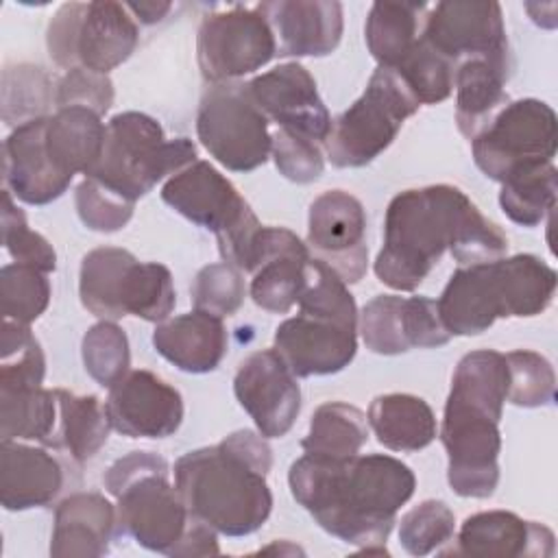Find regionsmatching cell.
Here are the masks:
<instances>
[{
	"mask_svg": "<svg viewBox=\"0 0 558 558\" xmlns=\"http://www.w3.org/2000/svg\"><path fill=\"white\" fill-rule=\"evenodd\" d=\"M288 484L327 534L364 554H388L386 538L399 508L414 495L416 477L408 464L386 453L347 460L303 453L292 462Z\"/></svg>",
	"mask_w": 558,
	"mask_h": 558,
	"instance_id": "6da1fadb",
	"label": "cell"
},
{
	"mask_svg": "<svg viewBox=\"0 0 558 558\" xmlns=\"http://www.w3.org/2000/svg\"><path fill=\"white\" fill-rule=\"evenodd\" d=\"M272 449L253 429L183 453L174 462V486L187 510L225 536L257 532L272 512L268 473Z\"/></svg>",
	"mask_w": 558,
	"mask_h": 558,
	"instance_id": "7a4b0ae2",
	"label": "cell"
},
{
	"mask_svg": "<svg viewBox=\"0 0 558 558\" xmlns=\"http://www.w3.org/2000/svg\"><path fill=\"white\" fill-rule=\"evenodd\" d=\"M506 397L504 353L477 349L458 362L442 412L440 442L447 451V482L460 497L488 499L499 484V421Z\"/></svg>",
	"mask_w": 558,
	"mask_h": 558,
	"instance_id": "3957f363",
	"label": "cell"
},
{
	"mask_svg": "<svg viewBox=\"0 0 558 558\" xmlns=\"http://www.w3.org/2000/svg\"><path fill=\"white\" fill-rule=\"evenodd\" d=\"M475 203L456 185L403 190L388 203L384 244L375 257L377 279L399 292L416 290L451 251Z\"/></svg>",
	"mask_w": 558,
	"mask_h": 558,
	"instance_id": "277c9868",
	"label": "cell"
},
{
	"mask_svg": "<svg viewBox=\"0 0 558 558\" xmlns=\"http://www.w3.org/2000/svg\"><path fill=\"white\" fill-rule=\"evenodd\" d=\"M556 270L532 253L458 266L440 299V320L451 336H477L497 318H530L545 312L556 292Z\"/></svg>",
	"mask_w": 558,
	"mask_h": 558,
	"instance_id": "5b68a950",
	"label": "cell"
},
{
	"mask_svg": "<svg viewBox=\"0 0 558 558\" xmlns=\"http://www.w3.org/2000/svg\"><path fill=\"white\" fill-rule=\"evenodd\" d=\"M102 482L116 497L118 530L148 551L172 556L194 514L170 484L166 458L155 451H131L107 469Z\"/></svg>",
	"mask_w": 558,
	"mask_h": 558,
	"instance_id": "8992f818",
	"label": "cell"
},
{
	"mask_svg": "<svg viewBox=\"0 0 558 558\" xmlns=\"http://www.w3.org/2000/svg\"><path fill=\"white\" fill-rule=\"evenodd\" d=\"M194 161L196 146L192 140H168L153 116L122 111L107 122L102 155L87 177L137 203L161 179L174 177Z\"/></svg>",
	"mask_w": 558,
	"mask_h": 558,
	"instance_id": "52a82bcc",
	"label": "cell"
},
{
	"mask_svg": "<svg viewBox=\"0 0 558 558\" xmlns=\"http://www.w3.org/2000/svg\"><path fill=\"white\" fill-rule=\"evenodd\" d=\"M140 41V28L120 2H65L46 31L50 59L63 68L109 74L122 65Z\"/></svg>",
	"mask_w": 558,
	"mask_h": 558,
	"instance_id": "ba28073f",
	"label": "cell"
},
{
	"mask_svg": "<svg viewBox=\"0 0 558 558\" xmlns=\"http://www.w3.org/2000/svg\"><path fill=\"white\" fill-rule=\"evenodd\" d=\"M418 107V100L397 72L377 65L362 96L331 122L325 140L327 159L336 168L371 163L395 142L403 122Z\"/></svg>",
	"mask_w": 558,
	"mask_h": 558,
	"instance_id": "9c48e42d",
	"label": "cell"
},
{
	"mask_svg": "<svg viewBox=\"0 0 558 558\" xmlns=\"http://www.w3.org/2000/svg\"><path fill=\"white\" fill-rule=\"evenodd\" d=\"M196 135L205 150L231 172L264 166L272 146L268 118L251 98L246 83H216L205 89Z\"/></svg>",
	"mask_w": 558,
	"mask_h": 558,
	"instance_id": "30bf717a",
	"label": "cell"
},
{
	"mask_svg": "<svg viewBox=\"0 0 558 558\" xmlns=\"http://www.w3.org/2000/svg\"><path fill=\"white\" fill-rule=\"evenodd\" d=\"M471 153L475 166L497 183L521 168L551 163L556 157V113L538 98L510 100L471 140Z\"/></svg>",
	"mask_w": 558,
	"mask_h": 558,
	"instance_id": "8fae6325",
	"label": "cell"
},
{
	"mask_svg": "<svg viewBox=\"0 0 558 558\" xmlns=\"http://www.w3.org/2000/svg\"><path fill=\"white\" fill-rule=\"evenodd\" d=\"M277 54L268 20L257 7L235 4L205 15L196 35V59L207 83H235Z\"/></svg>",
	"mask_w": 558,
	"mask_h": 558,
	"instance_id": "7c38bea8",
	"label": "cell"
},
{
	"mask_svg": "<svg viewBox=\"0 0 558 558\" xmlns=\"http://www.w3.org/2000/svg\"><path fill=\"white\" fill-rule=\"evenodd\" d=\"M421 37L453 68L471 59H482L508 76L512 74L514 61L499 2H438L427 9Z\"/></svg>",
	"mask_w": 558,
	"mask_h": 558,
	"instance_id": "4fadbf2b",
	"label": "cell"
},
{
	"mask_svg": "<svg viewBox=\"0 0 558 558\" xmlns=\"http://www.w3.org/2000/svg\"><path fill=\"white\" fill-rule=\"evenodd\" d=\"M272 349L296 377L340 373L357 353V314L299 307L275 329Z\"/></svg>",
	"mask_w": 558,
	"mask_h": 558,
	"instance_id": "5bb4252c",
	"label": "cell"
},
{
	"mask_svg": "<svg viewBox=\"0 0 558 558\" xmlns=\"http://www.w3.org/2000/svg\"><path fill=\"white\" fill-rule=\"evenodd\" d=\"M307 248L347 286L357 283L368 268L362 203L344 190H327L316 196L307 214Z\"/></svg>",
	"mask_w": 558,
	"mask_h": 558,
	"instance_id": "9a60e30c",
	"label": "cell"
},
{
	"mask_svg": "<svg viewBox=\"0 0 558 558\" xmlns=\"http://www.w3.org/2000/svg\"><path fill=\"white\" fill-rule=\"evenodd\" d=\"M299 377L275 349L244 357L233 377V395L266 438L286 436L301 412Z\"/></svg>",
	"mask_w": 558,
	"mask_h": 558,
	"instance_id": "2e32d148",
	"label": "cell"
},
{
	"mask_svg": "<svg viewBox=\"0 0 558 558\" xmlns=\"http://www.w3.org/2000/svg\"><path fill=\"white\" fill-rule=\"evenodd\" d=\"M246 89L262 113L279 129L325 144L331 116L318 94L314 76L296 61L281 63L253 76Z\"/></svg>",
	"mask_w": 558,
	"mask_h": 558,
	"instance_id": "e0dca14e",
	"label": "cell"
},
{
	"mask_svg": "<svg viewBox=\"0 0 558 558\" xmlns=\"http://www.w3.org/2000/svg\"><path fill=\"white\" fill-rule=\"evenodd\" d=\"M161 201L190 222L211 231L216 240L255 216L235 185L203 159L170 177L161 187Z\"/></svg>",
	"mask_w": 558,
	"mask_h": 558,
	"instance_id": "ac0fdd59",
	"label": "cell"
},
{
	"mask_svg": "<svg viewBox=\"0 0 558 558\" xmlns=\"http://www.w3.org/2000/svg\"><path fill=\"white\" fill-rule=\"evenodd\" d=\"M111 427L129 438H168L183 423V397L159 375L129 371L105 401Z\"/></svg>",
	"mask_w": 558,
	"mask_h": 558,
	"instance_id": "d6986e66",
	"label": "cell"
},
{
	"mask_svg": "<svg viewBox=\"0 0 558 558\" xmlns=\"http://www.w3.org/2000/svg\"><path fill=\"white\" fill-rule=\"evenodd\" d=\"M310 259V248L296 233L286 227L264 225L248 286L253 303L272 314H288L305 288Z\"/></svg>",
	"mask_w": 558,
	"mask_h": 558,
	"instance_id": "ffe728a7",
	"label": "cell"
},
{
	"mask_svg": "<svg viewBox=\"0 0 558 558\" xmlns=\"http://www.w3.org/2000/svg\"><path fill=\"white\" fill-rule=\"evenodd\" d=\"M456 547L440 554L473 558H549L556 549L554 532L508 510L475 512L464 519L453 538Z\"/></svg>",
	"mask_w": 558,
	"mask_h": 558,
	"instance_id": "44dd1931",
	"label": "cell"
},
{
	"mask_svg": "<svg viewBox=\"0 0 558 558\" xmlns=\"http://www.w3.org/2000/svg\"><path fill=\"white\" fill-rule=\"evenodd\" d=\"M268 20L279 57H327L344 28L336 0H272L255 4Z\"/></svg>",
	"mask_w": 558,
	"mask_h": 558,
	"instance_id": "7402d4cb",
	"label": "cell"
},
{
	"mask_svg": "<svg viewBox=\"0 0 558 558\" xmlns=\"http://www.w3.org/2000/svg\"><path fill=\"white\" fill-rule=\"evenodd\" d=\"M46 118H35L15 126L2 144L4 185L22 203L48 205L72 183L59 172L46 150Z\"/></svg>",
	"mask_w": 558,
	"mask_h": 558,
	"instance_id": "603a6c76",
	"label": "cell"
},
{
	"mask_svg": "<svg viewBox=\"0 0 558 558\" xmlns=\"http://www.w3.org/2000/svg\"><path fill=\"white\" fill-rule=\"evenodd\" d=\"M118 510L100 493H74L54 510L50 556L98 558L118 534Z\"/></svg>",
	"mask_w": 558,
	"mask_h": 558,
	"instance_id": "cb8c5ba5",
	"label": "cell"
},
{
	"mask_svg": "<svg viewBox=\"0 0 558 558\" xmlns=\"http://www.w3.org/2000/svg\"><path fill=\"white\" fill-rule=\"evenodd\" d=\"M63 466L44 447L0 440V501L9 512L48 506L63 488Z\"/></svg>",
	"mask_w": 558,
	"mask_h": 558,
	"instance_id": "d4e9b609",
	"label": "cell"
},
{
	"mask_svg": "<svg viewBox=\"0 0 558 558\" xmlns=\"http://www.w3.org/2000/svg\"><path fill=\"white\" fill-rule=\"evenodd\" d=\"M227 327L220 316L192 310L157 323L153 331L155 351L183 373L216 371L227 355Z\"/></svg>",
	"mask_w": 558,
	"mask_h": 558,
	"instance_id": "484cf974",
	"label": "cell"
},
{
	"mask_svg": "<svg viewBox=\"0 0 558 558\" xmlns=\"http://www.w3.org/2000/svg\"><path fill=\"white\" fill-rule=\"evenodd\" d=\"M107 124L87 107H63L48 116L46 150L59 172L74 179L94 170L102 155Z\"/></svg>",
	"mask_w": 558,
	"mask_h": 558,
	"instance_id": "4316f807",
	"label": "cell"
},
{
	"mask_svg": "<svg viewBox=\"0 0 558 558\" xmlns=\"http://www.w3.org/2000/svg\"><path fill=\"white\" fill-rule=\"evenodd\" d=\"M368 427L390 451H421L434 442L438 425L429 403L416 395L388 392L368 405Z\"/></svg>",
	"mask_w": 558,
	"mask_h": 558,
	"instance_id": "83f0119b",
	"label": "cell"
},
{
	"mask_svg": "<svg viewBox=\"0 0 558 558\" xmlns=\"http://www.w3.org/2000/svg\"><path fill=\"white\" fill-rule=\"evenodd\" d=\"M508 78L506 72L482 59H471L456 68V122L464 137H477L510 102L504 89Z\"/></svg>",
	"mask_w": 558,
	"mask_h": 558,
	"instance_id": "f1b7e54d",
	"label": "cell"
},
{
	"mask_svg": "<svg viewBox=\"0 0 558 558\" xmlns=\"http://www.w3.org/2000/svg\"><path fill=\"white\" fill-rule=\"evenodd\" d=\"M427 4L423 2H375L364 24L368 52L381 68H397L421 39Z\"/></svg>",
	"mask_w": 558,
	"mask_h": 558,
	"instance_id": "f546056e",
	"label": "cell"
},
{
	"mask_svg": "<svg viewBox=\"0 0 558 558\" xmlns=\"http://www.w3.org/2000/svg\"><path fill=\"white\" fill-rule=\"evenodd\" d=\"M137 257L118 246H98L89 251L81 262L78 296L83 307L100 320H120L122 312V286L129 268Z\"/></svg>",
	"mask_w": 558,
	"mask_h": 558,
	"instance_id": "4dcf8cb0",
	"label": "cell"
},
{
	"mask_svg": "<svg viewBox=\"0 0 558 558\" xmlns=\"http://www.w3.org/2000/svg\"><path fill=\"white\" fill-rule=\"evenodd\" d=\"M59 403V423L54 449H65L78 464L92 460L107 442L111 427L107 408L96 395H74L54 388Z\"/></svg>",
	"mask_w": 558,
	"mask_h": 558,
	"instance_id": "1f68e13d",
	"label": "cell"
},
{
	"mask_svg": "<svg viewBox=\"0 0 558 558\" xmlns=\"http://www.w3.org/2000/svg\"><path fill=\"white\" fill-rule=\"evenodd\" d=\"M59 423L57 395L50 388L0 386V436L2 440H35L54 449Z\"/></svg>",
	"mask_w": 558,
	"mask_h": 558,
	"instance_id": "d6a6232c",
	"label": "cell"
},
{
	"mask_svg": "<svg viewBox=\"0 0 558 558\" xmlns=\"http://www.w3.org/2000/svg\"><path fill=\"white\" fill-rule=\"evenodd\" d=\"M368 440L366 414L344 401H327L312 414L301 449L310 456L347 460L360 453Z\"/></svg>",
	"mask_w": 558,
	"mask_h": 558,
	"instance_id": "836d02e7",
	"label": "cell"
},
{
	"mask_svg": "<svg viewBox=\"0 0 558 558\" xmlns=\"http://www.w3.org/2000/svg\"><path fill=\"white\" fill-rule=\"evenodd\" d=\"M556 177L558 172L554 161L512 172L501 181V211L521 227L541 225L556 207Z\"/></svg>",
	"mask_w": 558,
	"mask_h": 558,
	"instance_id": "e575fe53",
	"label": "cell"
},
{
	"mask_svg": "<svg viewBox=\"0 0 558 558\" xmlns=\"http://www.w3.org/2000/svg\"><path fill=\"white\" fill-rule=\"evenodd\" d=\"M177 305L172 272L157 262H135L122 286L124 316H137L148 323H163Z\"/></svg>",
	"mask_w": 558,
	"mask_h": 558,
	"instance_id": "d590c367",
	"label": "cell"
},
{
	"mask_svg": "<svg viewBox=\"0 0 558 558\" xmlns=\"http://www.w3.org/2000/svg\"><path fill=\"white\" fill-rule=\"evenodd\" d=\"M54 102L52 81L39 65L20 63L2 72V120L4 124H24L46 118L48 105Z\"/></svg>",
	"mask_w": 558,
	"mask_h": 558,
	"instance_id": "8d00e7d4",
	"label": "cell"
},
{
	"mask_svg": "<svg viewBox=\"0 0 558 558\" xmlns=\"http://www.w3.org/2000/svg\"><path fill=\"white\" fill-rule=\"evenodd\" d=\"M46 375V357L31 325L2 318L0 386L37 388Z\"/></svg>",
	"mask_w": 558,
	"mask_h": 558,
	"instance_id": "74e56055",
	"label": "cell"
},
{
	"mask_svg": "<svg viewBox=\"0 0 558 558\" xmlns=\"http://www.w3.org/2000/svg\"><path fill=\"white\" fill-rule=\"evenodd\" d=\"M81 355L87 375L102 388L118 384L131 366L129 338L116 320L92 325L83 336Z\"/></svg>",
	"mask_w": 558,
	"mask_h": 558,
	"instance_id": "f35d334b",
	"label": "cell"
},
{
	"mask_svg": "<svg viewBox=\"0 0 558 558\" xmlns=\"http://www.w3.org/2000/svg\"><path fill=\"white\" fill-rule=\"evenodd\" d=\"M2 318L31 325L50 303V281L46 272L26 264H7L0 270Z\"/></svg>",
	"mask_w": 558,
	"mask_h": 558,
	"instance_id": "ab89813d",
	"label": "cell"
},
{
	"mask_svg": "<svg viewBox=\"0 0 558 558\" xmlns=\"http://www.w3.org/2000/svg\"><path fill=\"white\" fill-rule=\"evenodd\" d=\"M397 76L405 83L418 105H436L451 96L456 68L434 52L423 37L414 44V48L392 68Z\"/></svg>",
	"mask_w": 558,
	"mask_h": 558,
	"instance_id": "60d3db41",
	"label": "cell"
},
{
	"mask_svg": "<svg viewBox=\"0 0 558 558\" xmlns=\"http://www.w3.org/2000/svg\"><path fill=\"white\" fill-rule=\"evenodd\" d=\"M405 296L377 294L357 314V331L368 351L379 355H399L410 351L403 318Z\"/></svg>",
	"mask_w": 558,
	"mask_h": 558,
	"instance_id": "b9f144b4",
	"label": "cell"
},
{
	"mask_svg": "<svg viewBox=\"0 0 558 558\" xmlns=\"http://www.w3.org/2000/svg\"><path fill=\"white\" fill-rule=\"evenodd\" d=\"M456 536L453 510L440 499H425L410 508L399 523V543L410 556L440 551Z\"/></svg>",
	"mask_w": 558,
	"mask_h": 558,
	"instance_id": "7bdbcfd3",
	"label": "cell"
},
{
	"mask_svg": "<svg viewBox=\"0 0 558 558\" xmlns=\"http://www.w3.org/2000/svg\"><path fill=\"white\" fill-rule=\"evenodd\" d=\"M508 364V397L519 408H543L554 403L556 373L547 357L530 349H517L504 355Z\"/></svg>",
	"mask_w": 558,
	"mask_h": 558,
	"instance_id": "ee69618b",
	"label": "cell"
},
{
	"mask_svg": "<svg viewBox=\"0 0 558 558\" xmlns=\"http://www.w3.org/2000/svg\"><path fill=\"white\" fill-rule=\"evenodd\" d=\"M194 310L216 314L220 318L233 316L246 296V283L242 270L227 262L203 266L190 288Z\"/></svg>",
	"mask_w": 558,
	"mask_h": 558,
	"instance_id": "f6af8a7d",
	"label": "cell"
},
{
	"mask_svg": "<svg viewBox=\"0 0 558 558\" xmlns=\"http://www.w3.org/2000/svg\"><path fill=\"white\" fill-rule=\"evenodd\" d=\"M2 244L17 264L52 272L57 268V253L52 244L28 227L26 214L13 203V194L4 187L2 192Z\"/></svg>",
	"mask_w": 558,
	"mask_h": 558,
	"instance_id": "bcb514c9",
	"label": "cell"
},
{
	"mask_svg": "<svg viewBox=\"0 0 558 558\" xmlns=\"http://www.w3.org/2000/svg\"><path fill=\"white\" fill-rule=\"evenodd\" d=\"M74 205L81 222L100 233H116L133 218L135 203L111 192L100 181L85 177L74 192Z\"/></svg>",
	"mask_w": 558,
	"mask_h": 558,
	"instance_id": "7dc6e473",
	"label": "cell"
},
{
	"mask_svg": "<svg viewBox=\"0 0 558 558\" xmlns=\"http://www.w3.org/2000/svg\"><path fill=\"white\" fill-rule=\"evenodd\" d=\"M270 153L279 174H283L294 183H312L325 170V157H323L320 144L303 135L290 133L286 129H279L272 135Z\"/></svg>",
	"mask_w": 558,
	"mask_h": 558,
	"instance_id": "c3c4849f",
	"label": "cell"
},
{
	"mask_svg": "<svg viewBox=\"0 0 558 558\" xmlns=\"http://www.w3.org/2000/svg\"><path fill=\"white\" fill-rule=\"evenodd\" d=\"M113 105V83L107 74L85 68L68 70L54 87V107H87L105 116Z\"/></svg>",
	"mask_w": 558,
	"mask_h": 558,
	"instance_id": "681fc988",
	"label": "cell"
},
{
	"mask_svg": "<svg viewBox=\"0 0 558 558\" xmlns=\"http://www.w3.org/2000/svg\"><path fill=\"white\" fill-rule=\"evenodd\" d=\"M403 318L410 349H436L451 340L440 320L438 305L429 296H405Z\"/></svg>",
	"mask_w": 558,
	"mask_h": 558,
	"instance_id": "f907efd6",
	"label": "cell"
},
{
	"mask_svg": "<svg viewBox=\"0 0 558 558\" xmlns=\"http://www.w3.org/2000/svg\"><path fill=\"white\" fill-rule=\"evenodd\" d=\"M220 554V547H218V532L207 525L205 521L201 519H192L187 532L183 534L181 543L174 547L172 556L177 558H194V556H218Z\"/></svg>",
	"mask_w": 558,
	"mask_h": 558,
	"instance_id": "816d5d0a",
	"label": "cell"
},
{
	"mask_svg": "<svg viewBox=\"0 0 558 558\" xmlns=\"http://www.w3.org/2000/svg\"><path fill=\"white\" fill-rule=\"evenodd\" d=\"M135 22L142 24H157L166 17V13L172 9L170 2H126L124 4Z\"/></svg>",
	"mask_w": 558,
	"mask_h": 558,
	"instance_id": "f5cc1de1",
	"label": "cell"
}]
</instances>
